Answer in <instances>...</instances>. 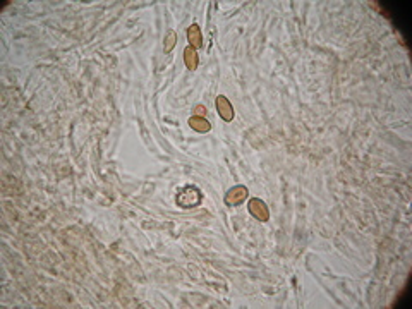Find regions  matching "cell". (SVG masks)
Masks as SVG:
<instances>
[{"label": "cell", "instance_id": "cell-4", "mask_svg": "<svg viewBox=\"0 0 412 309\" xmlns=\"http://www.w3.org/2000/svg\"><path fill=\"white\" fill-rule=\"evenodd\" d=\"M247 187L246 186H234L232 189L227 191L225 194V204L227 206H239L247 199Z\"/></svg>", "mask_w": 412, "mask_h": 309}, {"label": "cell", "instance_id": "cell-6", "mask_svg": "<svg viewBox=\"0 0 412 309\" xmlns=\"http://www.w3.org/2000/svg\"><path fill=\"white\" fill-rule=\"evenodd\" d=\"M187 124H189V127L196 131V133H210V131H212V124H210L204 117H199V115L189 117Z\"/></svg>", "mask_w": 412, "mask_h": 309}, {"label": "cell", "instance_id": "cell-3", "mask_svg": "<svg viewBox=\"0 0 412 309\" xmlns=\"http://www.w3.org/2000/svg\"><path fill=\"white\" fill-rule=\"evenodd\" d=\"M215 105H217V112L218 115L222 117V120L232 122L234 117H236V110H234L230 100H228L225 95H218L217 100H215Z\"/></svg>", "mask_w": 412, "mask_h": 309}, {"label": "cell", "instance_id": "cell-9", "mask_svg": "<svg viewBox=\"0 0 412 309\" xmlns=\"http://www.w3.org/2000/svg\"><path fill=\"white\" fill-rule=\"evenodd\" d=\"M204 112H206V109H204V107H203V105H198V107H196V109H194V115H199V117H203V114H204Z\"/></svg>", "mask_w": 412, "mask_h": 309}, {"label": "cell", "instance_id": "cell-8", "mask_svg": "<svg viewBox=\"0 0 412 309\" xmlns=\"http://www.w3.org/2000/svg\"><path fill=\"white\" fill-rule=\"evenodd\" d=\"M175 45H177V33L174 30H168L165 33V38H163V52L170 54Z\"/></svg>", "mask_w": 412, "mask_h": 309}, {"label": "cell", "instance_id": "cell-2", "mask_svg": "<svg viewBox=\"0 0 412 309\" xmlns=\"http://www.w3.org/2000/svg\"><path fill=\"white\" fill-rule=\"evenodd\" d=\"M247 208H249V213L260 222H268L270 220V210L263 199L260 198H251L249 203H247Z\"/></svg>", "mask_w": 412, "mask_h": 309}, {"label": "cell", "instance_id": "cell-1", "mask_svg": "<svg viewBox=\"0 0 412 309\" xmlns=\"http://www.w3.org/2000/svg\"><path fill=\"white\" fill-rule=\"evenodd\" d=\"M201 201H203V194H201V191L196 186H186L177 193V204L184 210L194 208Z\"/></svg>", "mask_w": 412, "mask_h": 309}, {"label": "cell", "instance_id": "cell-5", "mask_svg": "<svg viewBox=\"0 0 412 309\" xmlns=\"http://www.w3.org/2000/svg\"><path fill=\"white\" fill-rule=\"evenodd\" d=\"M187 41H189V46H193V48H201L203 46V33H201V28L199 24H191L187 28Z\"/></svg>", "mask_w": 412, "mask_h": 309}, {"label": "cell", "instance_id": "cell-7", "mask_svg": "<svg viewBox=\"0 0 412 309\" xmlns=\"http://www.w3.org/2000/svg\"><path fill=\"white\" fill-rule=\"evenodd\" d=\"M184 64L187 71H196L199 64V57H198V50L193 48V46H186L184 50Z\"/></svg>", "mask_w": 412, "mask_h": 309}]
</instances>
